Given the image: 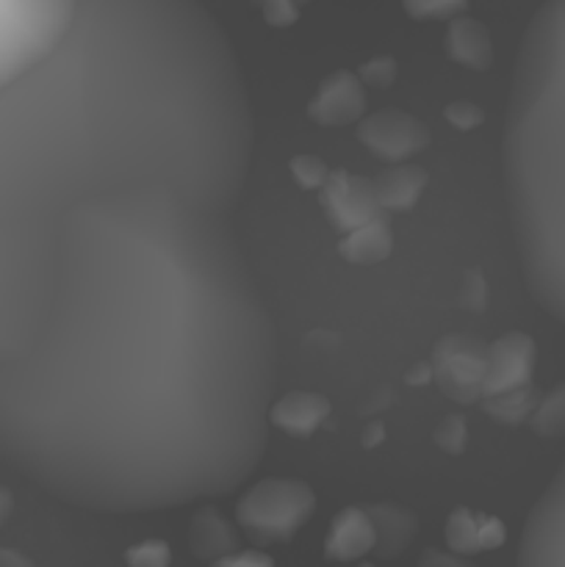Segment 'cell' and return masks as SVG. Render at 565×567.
I'll return each instance as SVG.
<instances>
[{"instance_id": "cell-2", "label": "cell", "mask_w": 565, "mask_h": 567, "mask_svg": "<svg viewBox=\"0 0 565 567\" xmlns=\"http://www.w3.org/2000/svg\"><path fill=\"white\" fill-rule=\"evenodd\" d=\"M253 150L236 50L197 0H78L0 86V214L59 225L136 192L233 214Z\"/></svg>"}, {"instance_id": "cell-1", "label": "cell", "mask_w": 565, "mask_h": 567, "mask_svg": "<svg viewBox=\"0 0 565 567\" xmlns=\"http://www.w3.org/2000/svg\"><path fill=\"white\" fill-rule=\"evenodd\" d=\"M275 327L230 214L161 192L59 221L48 316L0 365V463L100 515L230 496L269 441Z\"/></svg>"}, {"instance_id": "cell-4", "label": "cell", "mask_w": 565, "mask_h": 567, "mask_svg": "<svg viewBox=\"0 0 565 567\" xmlns=\"http://www.w3.org/2000/svg\"><path fill=\"white\" fill-rule=\"evenodd\" d=\"M59 225L0 214V365L37 338L55 286Z\"/></svg>"}, {"instance_id": "cell-5", "label": "cell", "mask_w": 565, "mask_h": 567, "mask_svg": "<svg viewBox=\"0 0 565 567\" xmlns=\"http://www.w3.org/2000/svg\"><path fill=\"white\" fill-rule=\"evenodd\" d=\"M78 0H0V86L33 64L70 20Z\"/></svg>"}, {"instance_id": "cell-6", "label": "cell", "mask_w": 565, "mask_h": 567, "mask_svg": "<svg viewBox=\"0 0 565 567\" xmlns=\"http://www.w3.org/2000/svg\"><path fill=\"white\" fill-rule=\"evenodd\" d=\"M518 563L565 567V457L526 515L518 537Z\"/></svg>"}, {"instance_id": "cell-3", "label": "cell", "mask_w": 565, "mask_h": 567, "mask_svg": "<svg viewBox=\"0 0 565 567\" xmlns=\"http://www.w3.org/2000/svg\"><path fill=\"white\" fill-rule=\"evenodd\" d=\"M502 166L524 282L565 327V0H543L518 44Z\"/></svg>"}]
</instances>
